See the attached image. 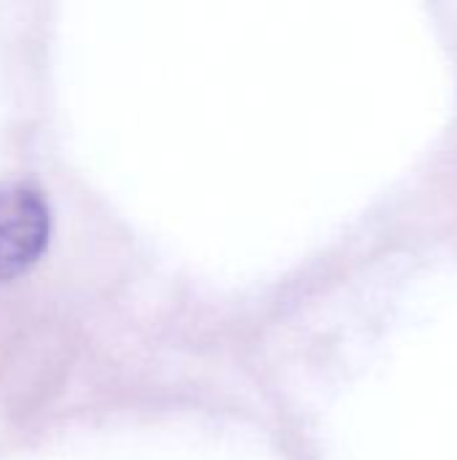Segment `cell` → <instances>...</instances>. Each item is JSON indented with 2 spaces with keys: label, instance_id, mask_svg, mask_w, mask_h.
Segmentation results:
<instances>
[{
  "label": "cell",
  "instance_id": "obj_1",
  "mask_svg": "<svg viewBox=\"0 0 457 460\" xmlns=\"http://www.w3.org/2000/svg\"><path fill=\"white\" fill-rule=\"evenodd\" d=\"M48 240V208L30 186H0V280L27 270Z\"/></svg>",
  "mask_w": 457,
  "mask_h": 460
}]
</instances>
